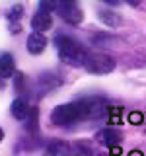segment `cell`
I'll use <instances>...</instances> for the list:
<instances>
[{
  "label": "cell",
  "mask_w": 146,
  "mask_h": 156,
  "mask_svg": "<svg viewBox=\"0 0 146 156\" xmlns=\"http://www.w3.org/2000/svg\"><path fill=\"white\" fill-rule=\"evenodd\" d=\"M103 111V100L99 98H84L80 101H72V104H64L53 109L51 121L57 127H70L84 119H92L97 117Z\"/></svg>",
  "instance_id": "6da1fadb"
},
{
  "label": "cell",
  "mask_w": 146,
  "mask_h": 156,
  "mask_svg": "<svg viewBox=\"0 0 146 156\" xmlns=\"http://www.w3.org/2000/svg\"><path fill=\"white\" fill-rule=\"evenodd\" d=\"M55 47H57V53H58V57H61V61H64L72 66H84L88 53L76 39L61 33V35L55 37Z\"/></svg>",
  "instance_id": "7a4b0ae2"
},
{
  "label": "cell",
  "mask_w": 146,
  "mask_h": 156,
  "mask_svg": "<svg viewBox=\"0 0 146 156\" xmlns=\"http://www.w3.org/2000/svg\"><path fill=\"white\" fill-rule=\"evenodd\" d=\"M84 68L90 74H109L115 70V58L103 53H88Z\"/></svg>",
  "instance_id": "3957f363"
},
{
  "label": "cell",
  "mask_w": 146,
  "mask_h": 156,
  "mask_svg": "<svg viewBox=\"0 0 146 156\" xmlns=\"http://www.w3.org/2000/svg\"><path fill=\"white\" fill-rule=\"evenodd\" d=\"M57 2H58L57 12H58V16L64 20L66 23H70V26H78V23L84 20V14H82V10H80L78 0H57Z\"/></svg>",
  "instance_id": "277c9868"
},
{
  "label": "cell",
  "mask_w": 146,
  "mask_h": 156,
  "mask_svg": "<svg viewBox=\"0 0 146 156\" xmlns=\"http://www.w3.org/2000/svg\"><path fill=\"white\" fill-rule=\"evenodd\" d=\"M97 140H99L103 146H115L123 140V133L117 129H103L97 133Z\"/></svg>",
  "instance_id": "5b68a950"
},
{
  "label": "cell",
  "mask_w": 146,
  "mask_h": 156,
  "mask_svg": "<svg viewBox=\"0 0 146 156\" xmlns=\"http://www.w3.org/2000/svg\"><path fill=\"white\" fill-rule=\"evenodd\" d=\"M45 47H47V39H45L43 33H37V31L29 33V37H27V51L31 53V55H39V53H43Z\"/></svg>",
  "instance_id": "8992f818"
},
{
  "label": "cell",
  "mask_w": 146,
  "mask_h": 156,
  "mask_svg": "<svg viewBox=\"0 0 146 156\" xmlns=\"http://www.w3.org/2000/svg\"><path fill=\"white\" fill-rule=\"evenodd\" d=\"M53 26V20H51V14H45V12H37L33 14V18H31V27H33V31H37V33H43V31H47L49 27Z\"/></svg>",
  "instance_id": "52a82bcc"
},
{
  "label": "cell",
  "mask_w": 146,
  "mask_h": 156,
  "mask_svg": "<svg viewBox=\"0 0 146 156\" xmlns=\"http://www.w3.org/2000/svg\"><path fill=\"white\" fill-rule=\"evenodd\" d=\"M43 156H70V146L64 140H55L43 150Z\"/></svg>",
  "instance_id": "ba28073f"
},
{
  "label": "cell",
  "mask_w": 146,
  "mask_h": 156,
  "mask_svg": "<svg viewBox=\"0 0 146 156\" xmlns=\"http://www.w3.org/2000/svg\"><path fill=\"white\" fill-rule=\"evenodd\" d=\"M12 72H14V58L12 55L6 53V55L0 57V82L4 84V80L12 76Z\"/></svg>",
  "instance_id": "9c48e42d"
},
{
  "label": "cell",
  "mask_w": 146,
  "mask_h": 156,
  "mask_svg": "<svg viewBox=\"0 0 146 156\" xmlns=\"http://www.w3.org/2000/svg\"><path fill=\"white\" fill-rule=\"evenodd\" d=\"M29 113H31V109H29V105H27L26 100H16V101L12 104V115L16 117L18 121L27 119Z\"/></svg>",
  "instance_id": "30bf717a"
},
{
  "label": "cell",
  "mask_w": 146,
  "mask_h": 156,
  "mask_svg": "<svg viewBox=\"0 0 146 156\" xmlns=\"http://www.w3.org/2000/svg\"><path fill=\"white\" fill-rule=\"evenodd\" d=\"M58 6L57 0H39V12H45V14H51L55 12Z\"/></svg>",
  "instance_id": "8fae6325"
},
{
  "label": "cell",
  "mask_w": 146,
  "mask_h": 156,
  "mask_svg": "<svg viewBox=\"0 0 146 156\" xmlns=\"http://www.w3.org/2000/svg\"><path fill=\"white\" fill-rule=\"evenodd\" d=\"M99 20L107 26H117L119 23V18H117V14H111V12H99Z\"/></svg>",
  "instance_id": "7c38bea8"
},
{
  "label": "cell",
  "mask_w": 146,
  "mask_h": 156,
  "mask_svg": "<svg viewBox=\"0 0 146 156\" xmlns=\"http://www.w3.org/2000/svg\"><path fill=\"white\" fill-rule=\"evenodd\" d=\"M127 4H129V6H138L140 2H142V0H125Z\"/></svg>",
  "instance_id": "4fadbf2b"
},
{
  "label": "cell",
  "mask_w": 146,
  "mask_h": 156,
  "mask_svg": "<svg viewBox=\"0 0 146 156\" xmlns=\"http://www.w3.org/2000/svg\"><path fill=\"white\" fill-rule=\"evenodd\" d=\"M101 2H105V4H111V6H117V4H119V0H101Z\"/></svg>",
  "instance_id": "5bb4252c"
},
{
  "label": "cell",
  "mask_w": 146,
  "mask_h": 156,
  "mask_svg": "<svg viewBox=\"0 0 146 156\" xmlns=\"http://www.w3.org/2000/svg\"><path fill=\"white\" fill-rule=\"evenodd\" d=\"M2 139H4V131L0 129V140H2Z\"/></svg>",
  "instance_id": "9a60e30c"
}]
</instances>
